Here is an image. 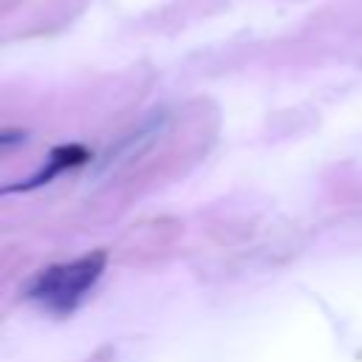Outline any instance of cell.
I'll list each match as a JSON object with an SVG mask.
<instances>
[{
	"label": "cell",
	"instance_id": "3",
	"mask_svg": "<svg viewBox=\"0 0 362 362\" xmlns=\"http://www.w3.org/2000/svg\"><path fill=\"white\" fill-rule=\"evenodd\" d=\"M20 141H25V133L23 130H0V150L3 147H14Z\"/></svg>",
	"mask_w": 362,
	"mask_h": 362
},
{
	"label": "cell",
	"instance_id": "1",
	"mask_svg": "<svg viewBox=\"0 0 362 362\" xmlns=\"http://www.w3.org/2000/svg\"><path fill=\"white\" fill-rule=\"evenodd\" d=\"M105 263H107V255L99 249L79 255L74 260H65V263H54L34 274V280L25 286V300H31L48 314L65 317L76 311L79 303L99 283Z\"/></svg>",
	"mask_w": 362,
	"mask_h": 362
},
{
	"label": "cell",
	"instance_id": "2",
	"mask_svg": "<svg viewBox=\"0 0 362 362\" xmlns=\"http://www.w3.org/2000/svg\"><path fill=\"white\" fill-rule=\"evenodd\" d=\"M88 158H90V156H88V150H85L82 144H59V147H54V150H51V156L45 158V164H42V170H40V173H34L28 181H20V184H11V187H3V189H0V195H8V192H31V189H37V187H42V184L54 181L62 170L79 167V164H85Z\"/></svg>",
	"mask_w": 362,
	"mask_h": 362
}]
</instances>
